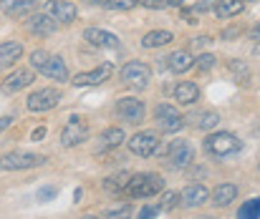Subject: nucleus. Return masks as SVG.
Returning <instances> with one entry per match:
<instances>
[{"instance_id": "f257e3e1", "label": "nucleus", "mask_w": 260, "mask_h": 219, "mask_svg": "<svg viewBox=\"0 0 260 219\" xmlns=\"http://www.w3.org/2000/svg\"><path fill=\"white\" fill-rule=\"evenodd\" d=\"M165 192V179L154 171H142V174H132L129 184L124 189L126 197L132 199H147V197H157Z\"/></svg>"}, {"instance_id": "f03ea898", "label": "nucleus", "mask_w": 260, "mask_h": 219, "mask_svg": "<svg viewBox=\"0 0 260 219\" xmlns=\"http://www.w3.org/2000/svg\"><path fill=\"white\" fill-rule=\"evenodd\" d=\"M30 68L41 71V76H48V78H56V81H66L69 78V68L63 63L61 56H53L48 51H33L30 53Z\"/></svg>"}, {"instance_id": "7ed1b4c3", "label": "nucleus", "mask_w": 260, "mask_h": 219, "mask_svg": "<svg viewBox=\"0 0 260 219\" xmlns=\"http://www.w3.org/2000/svg\"><path fill=\"white\" fill-rule=\"evenodd\" d=\"M240 149H243V141H240L235 134H230V131H215V134H210V136L205 139V151H207L210 156H217V159L233 156V154H238Z\"/></svg>"}, {"instance_id": "20e7f679", "label": "nucleus", "mask_w": 260, "mask_h": 219, "mask_svg": "<svg viewBox=\"0 0 260 219\" xmlns=\"http://www.w3.org/2000/svg\"><path fill=\"white\" fill-rule=\"evenodd\" d=\"M46 159L33 154V151H10L0 156V169L5 171H23V169H36L41 166Z\"/></svg>"}, {"instance_id": "39448f33", "label": "nucleus", "mask_w": 260, "mask_h": 219, "mask_svg": "<svg viewBox=\"0 0 260 219\" xmlns=\"http://www.w3.org/2000/svg\"><path fill=\"white\" fill-rule=\"evenodd\" d=\"M61 103V91L58 88H41V91H33L25 101L28 111L33 114H46L51 108H56Z\"/></svg>"}, {"instance_id": "423d86ee", "label": "nucleus", "mask_w": 260, "mask_h": 219, "mask_svg": "<svg viewBox=\"0 0 260 219\" xmlns=\"http://www.w3.org/2000/svg\"><path fill=\"white\" fill-rule=\"evenodd\" d=\"M119 76H121V83H126L132 88H144L152 81V68L144 61H129Z\"/></svg>"}, {"instance_id": "0eeeda50", "label": "nucleus", "mask_w": 260, "mask_h": 219, "mask_svg": "<svg viewBox=\"0 0 260 219\" xmlns=\"http://www.w3.org/2000/svg\"><path fill=\"white\" fill-rule=\"evenodd\" d=\"M129 151L134 154V156H142V159H149V156H154L157 151H159V136L154 134V131H139V134H134L129 141Z\"/></svg>"}, {"instance_id": "6e6552de", "label": "nucleus", "mask_w": 260, "mask_h": 219, "mask_svg": "<svg viewBox=\"0 0 260 219\" xmlns=\"http://www.w3.org/2000/svg\"><path fill=\"white\" fill-rule=\"evenodd\" d=\"M116 114H119L121 121L137 126V124L144 121L147 108H144V101H139V98H134V96H124V98L116 101Z\"/></svg>"}, {"instance_id": "1a4fd4ad", "label": "nucleus", "mask_w": 260, "mask_h": 219, "mask_svg": "<svg viewBox=\"0 0 260 219\" xmlns=\"http://www.w3.org/2000/svg\"><path fill=\"white\" fill-rule=\"evenodd\" d=\"M154 121H157V126H159L165 134H177V131L184 126L182 114L174 108L172 103H159V106L154 108Z\"/></svg>"}, {"instance_id": "9d476101", "label": "nucleus", "mask_w": 260, "mask_h": 219, "mask_svg": "<svg viewBox=\"0 0 260 219\" xmlns=\"http://www.w3.org/2000/svg\"><path fill=\"white\" fill-rule=\"evenodd\" d=\"M88 136V124L81 119V116H71L66 121V126L61 129V144L63 146H79L81 141H86Z\"/></svg>"}, {"instance_id": "9b49d317", "label": "nucleus", "mask_w": 260, "mask_h": 219, "mask_svg": "<svg viewBox=\"0 0 260 219\" xmlns=\"http://www.w3.org/2000/svg\"><path fill=\"white\" fill-rule=\"evenodd\" d=\"M192 156H194V151H192V146L187 144V141H170L167 149H165V159H167V164L172 169L189 166L192 164Z\"/></svg>"}, {"instance_id": "f8f14e48", "label": "nucleus", "mask_w": 260, "mask_h": 219, "mask_svg": "<svg viewBox=\"0 0 260 219\" xmlns=\"http://www.w3.org/2000/svg\"><path fill=\"white\" fill-rule=\"evenodd\" d=\"M43 13H46V15H51L56 23L69 25V23H74V20H76L79 8H76L74 3H69V0H48V3H46V8H43Z\"/></svg>"}, {"instance_id": "ddd939ff", "label": "nucleus", "mask_w": 260, "mask_h": 219, "mask_svg": "<svg viewBox=\"0 0 260 219\" xmlns=\"http://www.w3.org/2000/svg\"><path fill=\"white\" fill-rule=\"evenodd\" d=\"M111 73H114V66L106 61V63H101L99 68H93V71L76 73V76H74V86H99V83L109 81Z\"/></svg>"}, {"instance_id": "4468645a", "label": "nucleus", "mask_w": 260, "mask_h": 219, "mask_svg": "<svg viewBox=\"0 0 260 219\" xmlns=\"http://www.w3.org/2000/svg\"><path fill=\"white\" fill-rule=\"evenodd\" d=\"M205 202H210V189L205 184H189L179 194V204L184 207H202Z\"/></svg>"}, {"instance_id": "2eb2a0df", "label": "nucleus", "mask_w": 260, "mask_h": 219, "mask_svg": "<svg viewBox=\"0 0 260 219\" xmlns=\"http://www.w3.org/2000/svg\"><path fill=\"white\" fill-rule=\"evenodd\" d=\"M33 81H36V73L30 71V68H18V71H13L3 81V91H5V93H15V91L30 86Z\"/></svg>"}, {"instance_id": "dca6fc26", "label": "nucleus", "mask_w": 260, "mask_h": 219, "mask_svg": "<svg viewBox=\"0 0 260 219\" xmlns=\"http://www.w3.org/2000/svg\"><path fill=\"white\" fill-rule=\"evenodd\" d=\"M84 41H88L96 48H119V38L114 33H109V30H101V28H86Z\"/></svg>"}, {"instance_id": "f3484780", "label": "nucleus", "mask_w": 260, "mask_h": 219, "mask_svg": "<svg viewBox=\"0 0 260 219\" xmlns=\"http://www.w3.org/2000/svg\"><path fill=\"white\" fill-rule=\"evenodd\" d=\"M23 56V43L20 41H5L0 43V71L15 66Z\"/></svg>"}, {"instance_id": "a211bd4d", "label": "nucleus", "mask_w": 260, "mask_h": 219, "mask_svg": "<svg viewBox=\"0 0 260 219\" xmlns=\"http://www.w3.org/2000/svg\"><path fill=\"white\" fill-rule=\"evenodd\" d=\"M25 25H28V30H30L33 35H51V33H56V28H58V23H56L51 15H46V13L30 15V20H28Z\"/></svg>"}, {"instance_id": "6ab92c4d", "label": "nucleus", "mask_w": 260, "mask_h": 219, "mask_svg": "<svg viewBox=\"0 0 260 219\" xmlns=\"http://www.w3.org/2000/svg\"><path fill=\"white\" fill-rule=\"evenodd\" d=\"M235 197H238V187L230 184V181L217 184V187L212 189V194H210V199H212L215 207H230V204L235 202Z\"/></svg>"}, {"instance_id": "aec40b11", "label": "nucleus", "mask_w": 260, "mask_h": 219, "mask_svg": "<svg viewBox=\"0 0 260 219\" xmlns=\"http://www.w3.org/2000/svg\"><path fill=\"white\" fill-rule=\"evenodd\" d=\"M36 10V0H0V13L10 18H23Z\"/></svg>"}, {"instance_id": "412c9836", "label": "nucleus", "mask_w": 260, "mask_h": 219, "mask_svg": "<svg viewBox=\"0 0 260 219\" xmlns=\"http://www.w3.org/2000/svg\"><path fill=\"white\" fill-rule=\"evenodd\" d=\"M167 61V68L172 73H187L192 66H194V58H192V53L189 51H184V48H179V51H174L170 58H165Z\"/></svg>"}, {"instance_id": "4be33fe9", "label": "nucleus", "mask_w": 260, "mask_h": 219, "mask_svg": "<svg viewBox=\"0 0 260 219\" xmlns=\"http://www.w3.org/2000/svg\"><path fill=\"white\" fill-rule=\"evenodd\" d=\"M197 98H200V86H197V83H192V81L177 83V88H174V101H179L182 106H189V103H194Z\"/></svg>"}, {"instance_id": "5701e85b", "label": "nucleus", "mask_w": 260, "mask_h": 219, "mask_svg": "<svg viewBox=\"0 0 260 219\" xmlns=\"http://www.w3.org/2000/svg\"><path fill=\"white\" fill-rule=\"evenodd\" d=\"M212 8H215L217 18L228 20V18H235V15L243 13V0H215Z\"/></svg>"}, {"instance_id": "b1692460", "label": "nucleus", "mask_w": 260, "mask_h": 219, "mask_svg": "<svg viewBox=\"0 0 260 219\" xmlns=\"http://www.w3.org/2000/svg\"><path fill=\"white\" fill-rule=\"evenodd\" d=\"M99 141H101V149L104 151H109V149H116V146H121L126 141V134H124V129H119V126H109V129H104V134L99 136Z\"/></svg>"}, {"instance_id": "393cba45", "label": "nucleus", "mask_w": 260, "mask_h": 219, "mask_svg": "<svg viewBox=\"0 0 260 219\" xmlns=\"http://www.w3.org/2000/svg\"><path fill=\"white\" fill-rule=\"evenodd\" d=\"M192 121H194V126L200 129V131H212V129H217V124H220V114L217 111H197V114H192L189 116Z\"/></svg>"}, {"instance_id": "a878e982", "label": "nucleus", "mask_w": 260, "mask_h": 219, "mask_svg": "<svg viewBox=\"0 0 260 219\" xmlns=\"http://www.w3.org/2000/svg\"><path fill=\"white\" fill-rule=\"evenodd\" d=\"M172 41H174V35L170 30H152V33H147L142 38V46L144 48H162V46H167Z\"/></svg>"}, {"instance_id": "bb28decb", "label": "nucleus", "mask_w": 260, "mask_h": 219, "mask_svg": "<svg viewBox=\"0 0 260 219\" xmlns=\"http://www.w3.org/2000/svg\"><path fill=\"white\" fill-rule=\"evenodd\" d=\"M129 176L132 174H114V176H109L106 181H104V189L109 192V194H124V189H126V184H129Z\"/></svg>"}, {"instance_id": "cd10ccee", "label": "nucleus", "mask_w": 260, "mask_h": 219, "mask_svg": "<svg viewBox=\"0 0 260 219\" xmlns=\"http://www.w3.org/2000/svg\"><path fill=\"white\" fill-rule=\"evenodd\" d=\"M238 219H260V199L243 202V207L238 212Z\"/></svg>"}, {"instance_id": "c85d7f7f", "label": "nucleus", "mask_w": 260, "mask_h": 219, "mask_svg": "<svg viewBox=\"0 0 260 219\" xmlns=\"http://www.w3.org/2000/svg\"><path fill=\"white\" fill-rule=\"evenodd\" d=\"M179 204V194L177 192H162V197H159V202H157V209L159 212H170Z\"/></svg>"}, {"instance_id": "c756f323", "label": "nucleus", "mask_w": 260, "mask_h": 219, "mask_svg": "<svg viewBox=\"0 0 260 219\" xmlns=\"http://www.w3.org/2000/svg\"><path fill=\"white\" fill-rule=\"evenodd\" d=\"M215 63H217V58L212 56V53H200L197 58H194V66H197V71H210V68H215Z\"/></svg>"}, {"instance_id": "7c9ffc66", "label": "nucleus", "mask_w": 260, "mask_h": 219, "mask_svg": "<svg viewBox=\"0 0 260 219\" xmlns=\"http://www.w3.org/2000/svg\"><path fill=\"white\" fill-rule=\"evenodd\" d=\"M104 219H132V207H129V204L116 207V209L106 212V217H104Z\"/></svg>"}, {"instance_id": "2f4dec72", "label": "nucleus", "mask_w": 260, "mask_h": 219, "mask_svg": "<svg viewBox=\"0 0 260 219\" xmlns=\"http://www.w3.org/2000/svg\"><path fill=\"white\" fill-rule=\"evenodd\" d=\"M137 3H139V0H109L106 8H109V10H132Z\"/></svg>"}, {"instance_id": "473e14b6", "label": "nucleus", "mask_w": 260, "mask_h": 219, "mask_svg": "<svg viewBox=\"0 0 260 219\" xmlns=\"http://www.w3.org/2000/svg\"><path fill=\"white\" fill-rule=\"evenodd\" d=\"M230 68L238 73L240 83H248V78H250V71H248V66H245V63H240V61H233V63H230Z\"/></svg>"}, {"instance_id": "72a5a7b5", "label": "nucleus", "mask_w": 260, "mask_h": 219, "mask_svg": "<svg viewBox=\"0 0 260 219\" xmlns=\"http://www.w3.org/2000/svg\"><path fill=\"white\" fill-rule=\"evenodd\" d=\"M210 43H212V38H210V35H200V38H194V41H192V48H194V51H205Z\"/></svg>"}, {"instance_id": "f704fd0d", "label": "nucleus", "mask_w": 260, "mask_h": 219, "mask_svg": "<svg viewBox=\"0 0 260 219\" xmlns=\"http://www.w3.org/2000/svg\"><path fill=\"white\" fill-rule=\"evenodd\" d=\"M56 194H58V189H56V187H46V189H41V192H38V199H41V202H48V199H53Z\"/></svg>"}, {"instance_id": "c9c22d12", "label": "nucleus", "mask_w": 260, "mask_h": 219, "mask_svg": "<svg viewBox=\"0 0 260 219\" xmlns=\"http://www.w3.org/2000/svg\"><path fill=\"white\" fill-rule=\"evenodd\" d=\"M144 8H152V10H159V8H165L167 5V0H139Z\"/></svg>"}, {"instance_id": "e433bc0d", "label": "nucleus", "mask_w": 260, "mask_h": 219, "mask_svg": "<svg viewBox=\"0 0 260 219\" xmlns=\"http://www.w3.org/2000/svg\"><path fill=\"white\" fill-rule=\"evenodd\" d=\"M157 214H159V209H157V207H144V209L139 212V219H154Z\"/></svg>"}, {"instance_id": "4c0bfd02", "label": "nucleus", "mask_w": 260, "mask_h": 219, "mask_svg": "<svg viewBox=\"0 0 260 219\" xmlns=\"http://www.w3.org/2000/svg\"><path fill=\"white\" fill-rule=\"evenodd\" d=\"M30 139H33V141H43V139H46V126H38V129H33Z\"/></svg>"}, {"instance_id": "58836bf2", "label": "nucleus", "mask_w": 260, "mask_h": 219, "mask_svg": "<svg viewBox=\"0 0 260 219\" xmlns=\"http://www.w3.org/2000/svg\"><path fill=\"white\" fill-rule=\"evenodd\" d=\"M10 124H13V119H10V116H3V119H0V134H3Z\"/></svg>"}, {"instance_id": "ea45409f", "label": "nucleus", "mask_w": 260, "mask_h": 219, "mask_svg": "<svg viewBox=\"0 0 260 219\" xmlns=\"http://www.w3.org/2000/svg\"><path fill=\"white\" fill-rule=\"evenodd\" d=\"M250 35H253L255 41H260V23H258V25H255V28H253V30H250Z\"/></svg>"}, {"instance_id": "a19ab883", "label": "nucleus", "mask_w": 260, "mask_h": 219, "mask_svg": "<svg viewBox=\"0 0 260 219\" xmlns=\"http://www.w3.org/2000/svg\"><path fill=\"white\" fill-rule=\"evenodd\" d=\"M167 5H177V8H182V5H184V0H167Z\"/></svg>"}, {"instance_id": "79ce46f5", "label": "nucleus", "mask_w": 260, "mask_h": 219, "mask_svg": "<svg viewBox=\"0 0 260 219\" xmlns=\"http://www.w3.org/2000/svg\"><path fill=\"white\" fill-rule=\"evenodd\" d=\"M88 3H93V5H106L109 0H88Z\"/></svg>"}, {"instance_id": "37998d69", "label": "nucleus", "mask_w": 260, "mask_h": 219, "mask_svg": "<svg viewBox=\"0 0 260 219\" xmlns=\"http://www.w3.org/2000/svg\"><path fill=\"white\" fill-rule=\"evenodd\" d=\"M84 219H99V217H93V214H86V217H84Z\"/></svg>"}, {"instance_id": "c03bdc74", "label": "nucleus", "mask_w": 260, "mask_h": 219, "mask_svg": "<svg viewBox=\"0 0 260 219\" xmlns=\"http://www.w3.org/2000/svg\"><path fill=\"white\" fill-rule=\"evenodd\" d=\"M197 219H215V217H197Z\"/></svg>"}]
</instances>
